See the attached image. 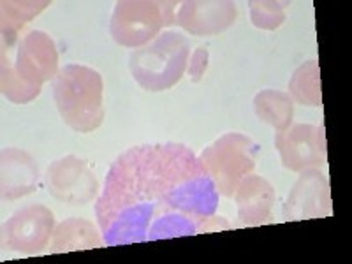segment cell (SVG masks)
<instances>
[{"mask_svg": "<svg viewBox=\"0 0 352 264\" xmlns=\"http://www.w3.org/2000/svg\"><path fill=\"white\" fill-rule=\"evenodd\" d=\"M213 180L180 143L140 144L109 168L96 215L104 243H144L206 232L219 208Z\"/></svg>", "mask_w": 352, "mask_h": 264, "instance_id": "cell-1", "label": "cell"}, {"mask_svg": "<svg viewBox=\"0 0 352 264\" xmlns=\"http://www.w3.org/2000/svg\"><path fill=\"white\" fill-rule=\"evenodd\" d=\"M104 83L96 69L67 64L53 80V97L62 120L72 131L88 134L104 120Z\"/></svg>", "mask_w": 352, "mask_h": 264, "instance_id": "cell-2", "label": "cell"}, {"mask_svg": "<svg viewBox=\"0 0 352 264\" xmlns=\"http://www.w3.org/2000/svg\"><path fill=\"white\" fill-rule=\"evenodd\" d=\"M190 43L184 34L162 32L129 56V71L143 90L164 92L175 87L187 71Z\"/></svg>", "mask_w": 352, "mask_h": 264, "instance_id": "cell-3", "label": "cell"}, {"mask_svg": "<svg viewBox=\"0 0 352 264\" xmlns=\"http://www.w3.org/2000/svg\"><path fill=\"white\" fill-rule=\"evenodd\" d=\"M176 6L168 0H120L109 21L111 37L125 48H143L162 28L176 25Z\"/></svg>", "mask_w": 352, "mask_h": 264, "instance_id": "cell-4", "label": "cell"}, {"mask_svg": "<svg viewBox=\"0 0 352 264\" xmlns=\"http://www.w3.org/2000/svg\"><path fill=\"white\" fill-rule=\"evenodd\" d=\"M257 146L240 132H228L201 152L199 159L217 187V192L232 197L245 176L256 168Z\"/></svg>", "mask_w": 352, "mask_h": 264, "instance_id": "cell-5", "label": "cell"}, {"mask_svg": "<svg viewBox=\"0 0 352 264\" xmlns=\"http://www.w3.org/2000/svg\"><path fill=\"white\" fill-rule=\"evenodd\" d=\"M48 192L71 206H83L97 196L99 182L85 159L65 155L50 164L44 176Z\"/></svg>", "mask_w": 352, "mask_h": 264, "instance_id": "cell-6", "label": "cell"}, {"mask_svg": "<svg viewBox=\"0 0 352 264\" xmlns=\"http://www.w3.org/2000/svg\"><path fill=\"white\" fill-rule=\"evenodd\" d=\"M55 231V215L44 204H28L16 210L4 224V245L9 250L34 256L50 245Z\"/></svg>", "mask_w": 352, "mask_h": 264, "instance_id": "cell-7", "label": "cell"}, {"mask_svg": "<svg viewBox=\"0 0 352 264\" xmlns=\"http://www.w3.org/2000/svg\"><path fill=\"white\" fill-rule=\"evenodd\" d=\"M275 148L280 153L282 166L289 171L319 169L326 164L324 127L310 124H294L276 132Z\"/></svg>", "mask_w": 352, "mask_h": 264, "instance_id": "cell-8", "label": "cell"}, {"mask_svg": "<svg viewBox=\"0 0 352 264\" xmlns=\"http://www.w3.org/2000/svg\"><path fill=\"white\" fill-rule=\"evenodd\" d=\"M329 182L319 169H305L292 185L282 215L287 222L307 219H322L331 213Z\"/></svg>", "mask_w": 352, "mask_h": 264, "instance_id": "cell-9", "label": "cell"}, {"mask_svg": "<svg viewBox=\"0 0 352 264\" xmlns=\"http://www.w3.org/2000/svg\"><path fill=\"white\" fill-rule=\"evenodd\" d=\"M14 71L23 81L43 87L58 74V52L55 41L43 30L28 32L18 44Z\"/></svg>", "mask_w": 352, "mask_h": 264, "instance_id": "cell-10", "label": "cell"}, {"mask_svg": "<svg viewBox=\"0 0 352 264\" xmlns=\"http://www.w3.org/2000/svg\"><path fill=\"white\" fill-rule=\"evenodd\" d=\"M238 18V8L231 0H187L182 2L176 25L190 36L208 37L228 30Z\"/></svg>", "mask_w": 352, "mask_h": 264, "instance_id": "cell-11", "label": "cell"}, {"mask_svg": "<svg viewBox=\"0 0 352 264\" xmlns=\"http://www.w3.org/2000/svg\"><path fill=\"white\" fill-rule=\"evenodd\" d=\"M39 168L30 153L12 146L2 150L0 157L2 201H16L32 194L39 185Z\"/></svg>", "mask_w": 352, "mask_h": 264, "instance_id": "cell-12", "label": "cell"}, {"mask_svg": "<svg viewBox=\"0 0 352 264\" xmlns=\"http://www.w3.org/2000/svg\"><path fill=\"white\" fill-rule=\"evenodd\" d=\"M238 220L245 228H256L272 220L276 194L273 185L259 175H247L234 192Z\"/></svg>", "mask_w": 352, "mask_h": 264, "instance_id": "cell-13", "label": "cell"}, {"mask_svg": "<svg viewBox=\"0 0 352 264\" xmlns=\"http://www.w3.org/2000/svg\"><path fill=\"white\" fill-rule=\"evenodd\" d=\"M104 245V238L94 228L92 222L85 219H67L55 226L50 252L64 254L76 252V250H92Z\"/></svg>", "mask_w": 352, "mask_h": 264, "instance_id": "cell-14", "label": "cell"}, {"mask_svg": "<svg viewBox=\"0 0 352 264\" xmlns=\"http://www.w3.org/2000/svg\"><path fill=\"white\" fill-rule=\"evenodd\" d=\"M254 111L261 122L272 125L276 132H282L292 125L294 100L287 92L266 88L254 97Z\"/></svg>", "mask_w": 352, "mask_h": 264, "instance_id": "cell-15", "label": "cell"}, {"mask_svg": "<svg viewBox=\"0 0 352 264\" xmlns=\"http://www.w3.org/2000/svg\"><path fill=\"white\" fill-rule=\"evenodd\" d=\"M0 9V30L4 48L14 44L21 28L48 8V0H4Z\"/></svg>", "mask_w": 352, "mask_h": 264, "instance_id": "cell-16", "label": "cell"}, {"mask_svg": "<svg viewBox=\"0 0 352 264\" xmlns=\"http://www.w3.org/2000/svg\"><path fill=\"white\" fill-rule=\"evenodd\" d=\"M289 96L294 102L307 108L322 106V90H320V69L317 60H307L292 72L289 80Z\"/></svg>", "mask_w": 352, "mask_h": 264, "instance_id": "cell-17", "label": "cell"}, {"mask_svg": "<svg viewBox=\"0 0 352 264\" xmlns=\"http://www.w3.org/2000/svg\"><path fill=\"white\" fill-rule=\"evenodd\" d=\"M0 85H2V96L12 104H28L36 97L41 96L43 87L30 85L18 76L14 71V62H11L6 53H2V69H0Z\"/></svg>", "mask_w": 352, "mask_h": 264, "instance_id": "cell-18", "label": "cell"}, {"mask_svg": "<svg viewBox=\"0 0 352 264\" xmlns=\"http://www.w3.org/2000/svg\"><path fill=\"white\" fill-rule=\"evenodd\" d=\"M250 20L261 30H275L285 21L287 2L280 0H252L250 2Z\"/></svg>", "mask_w": 352, "mask_h": 264, "instance_id": "cell-19", "label": "cell"}, {"mask_svg": "<svg viewBox=\"0 0 352 264\" xmlns=\"http://www.w3.org/2000/svg\"><path fill=\"white\" fill-rule=\"evenodd\" d=\"M208 62H210V53L208 48H204V46H199V48L194 50V53L188 56V64H187V72L190 80L192 81H201L204 76V72L208 69Z\"/></svg>", "mask_w": 352, "mask_h": 264, "instance_id": "cell-20", "label": "cell"}]
</instances>
